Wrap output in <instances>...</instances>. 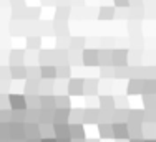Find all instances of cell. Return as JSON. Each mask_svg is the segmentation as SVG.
<instances>
[{
  "label": "cell",
  "instance_id": "24",
  "mask_svg": "<svg viewBox=\"0 0 156 142\" xmlns=\"http://www.w3.org/2000/svg\"><path fill=\"white\" fill-rule=\"evenodd\" d=\"M144 111H156V96L154 94H143Z\"/></svg>",
  "mask_w": 156,
  "mask_h": 142
},
{
  "label": "cell",
  "instance_id": "38",
  "mask_svg": "<svg viewBox=\"0 0 156 142\" xmlns=\"http://www.w3.org/2000/svg\"><path fill=\"white\" fill-rule=\"evenodd\" d=\"M40 132H42V137H55V134H53V124L40 126Z\"/></svg>",
  "mask_w": 156,
  "mask_h": 142
},
{
  "label": "cell",
  "instance_id": "48",
  "mask_svg": "<svg viewBox=\"0 0 156 142\" xmlns=\"http://www.w3.org/2000/svg\"><path fill=\"white\" fill-rule=\"evenodd\" d=\"M85 142H100V140H96V139H85Z\"/></svg>",
  "mask_w": 156,
  "mask_h": 142
},
{
  "label": "cell",
  "instance_id": "12",
  "mask_svg": "<svg viewBox=\"0 0 156 142\" xmlns=\"http://www.w3.org/2000/svg\"><path fill=\"white\" fill-rule=\"evenodd\" d=\"M53 124H70V109H55Z\"/></svg>",
  "mask_w": 156,
  "mask_h": 142
},
{
  "label": "cell",
  "instance_id": "23",
  "mask_svg": "<svg viewBox=\"0 0 156 142\" xmlns=\"http://www.w3.org/2000/svg\"><path fill=\"white\" fill-rule=\"evenodd\" d=\"M128 124V122H126ZM128 132H129V139H140L143 137V124H128Z\"/></svg>",
  "mask_w": 156,
  "mask_h": 142
},
{
  "label": "cell",
  "instance_id": "15",
  "mask_svg": "<svg viewBox=\"0 0 156 142\" xmlns=\"http://www.w3.org/2000/svg\"><path fill=\"white\" fill-rule=\"evenodd\" d=\"M98 104H100V109L101 111H106V113H113L115 111V99L111 96H101L98 99Z\"/></svg>",
  "mask_w": 156,
  "mask_h": 142
},
{
  "label": "cell",
  "instance_id": "30",
  "mask_svg": "<svg viewBox=\"0 0 156 142\" xmlns=\"http://www.w3.org/2000/svg\"><path fill=\"white\" fill-rule=\"evenodd\" d=\"M96 91H98V81L85 79V94H96Z\"/></svg>",
  "mask_w": 156,
  "mask_h": 142
},
{
  "label": "cell",
  "instance_id": "46",
  "mask_svg": "<svg viewBox=\"0 0 156 142\" xmlns=\"http://www.w3.org/2000/svg\"><path fill=\"white\" fill-rule=\"evenodd\" d=\"M143 142H156V139L154 137H148V139H144Z\"/></svg>",
  "mask_w": 156,
  "mask_h": 142
},
{
  "label": "cell",
  "instance_id": "4",
  "mask_svg": "<svg viewBox=\"0 0 156 142\" xmlns=\"http://www.w3.org/2000/svg\"><path fill=\"white\" fill-rule=\"evenodd\" d=\"M113 137L116 140H128L129 139V132H128V124L126 122H113Z\"/></svg>",
  "mask_w": 156,
  "mask_h": 142
},
{
  "label": "cell",
  "instance_id": "41",
  "mask_svg": "<svg viewBox=\"0 0 156 142\" xmlns=\"http://www.w3.org/2000/svg\"><path fill=\"white\" fill-rule=\"evenodd\" d=\"M144 122L146 124H156V111H144Z\"/></svg>",
  "mask_w": 156,
  "mask_h": 142
},
{
  "label": "cell",
  "instance_id": "44",
  "mask_svg": "<svg viewBox=\"0 0 156 142\" xmlns=\"http://www.w3.org/2000/svg\"><path fill=\"white\" fill-rule=\"evenodd\" d=\"M40 142H57V139L55 137H42Z\"/></svg>",
  "mask_w": 156,
  "mask_h": 142
},
{
  "label": "cell",
  "instance_id": "6",
  "mask_svg": "<svg viewBox=\"0 0 156 142\" xmlns=\"http://www.w3.org/2000/svg\"><path fill=\"white\" fill-rule=\"evenodd\" d=\"M23 129H25V140H28V139H40V137H42L38 122H25Z\"/></svg>",
  "mask_w": 156,
  "mask_h": 142
},
{
  "label": "cell",
  "instance_id": "9",
  "mask_svg": "<svg viewBox=\"0 0 156 142\" xmlns=\"http://www.w3.org/2000/svg\"><path fill=\"white\" fill-rule=\"evenodd\" d=\"M40 109L53 113L57 109V99H55V96H51V94L50 96H40Z\"/></svg>",
  "mask_w": 156,
  "mask_h": 142
},
{
  "label": "cell",
  "instance_id": "14",
  "mask_svg": "<svg viewBox=\"0 0 156 142\" xmlns=\"http://www.w3.org/2000/svg\"><path fill=\"white\" fill-rule=\"evenodd\" d=\"M100 122V107L98 109H85L83 124H98Z\"/></svg>",
  "mask_w": 156,
  "mask_h": 142
},
{
  "label": "cell",
  "instance_id": "21",
  "mask_svg": "<svg viewBox=\"0 0 156 142\" xmlns=\"http://www.w3.org/2000/svg\"><path fill=\"white\" fill-rule=\"evenodd\" d=\"M85 109H70V124H83Z\"/></svg>",
  "mask_w": 156,
  "mask_h": 142
},
{
  "label": "cell",
  "instance_id": "31",
  "mask_svg": "<svg viewBox=\"0 0 156 142\" xmlns=\"http://www.w3.org/2000/svg\"><path fill=\"white\" fill-rule=\"evenodd\" d=\"M22 56H25V53H23L22 50H13L12 53H10V63H12V66L23 65V61H22Z\"/></svg>",
  "mask_w": 156,
  "mask_h": 142
},
{
  "label": "cell",
  "instance_id": "32",
  "mask_svg": "<svg viewBox=\"0 0 156 142\" xmlns=\"http://www.w3.org/2000/svg\"><path fill=\"white\" fill-rule=\"evenodd\" d=\"M57 99V109H70V98L65 94H60V96H55Z\"/></svg>",
  "mask_w": 156,
  "mask_h": 142
},
{
  "label": "cell",
  "instance_id": "8",
  "mask_svg": "<svg viewBox=\"0 0 156 142\" xmlns=\"http://www.w3.org/2000/svg\"><path fill=\"white\" fill-rule=\"evenodd\" d=\"M40 78L45 81H51L57 78V66L55 65H42L40 66Z\"/></svg>",
  "mask_w": 156,
  "mask_h": 142
},
{
  "label": "cell",
  "instance_id": "37",
  "mask_svg": "<svg viewBox=\"0 0 156 142\" xmlns=\"http://www.w3.org/2000/svg\"><path fill=\"white\" fill-rule=\"evenodd\" d=\"M27 109H40V98L38 96L27 98Z\"/></svg>",
  "mask_w": 156,
  "mask_h": 142
},
{
  "label": "cell",
  "instance_id": "22",
  "mask_svg": "<svg viewBox=\"0 0 156 142\" xmlns=\"http://www.w3.org/2000/svg\"><path fill=\"white\" fill-rule=\"evenodd\" d=\"M128 121V109H115L111 113V122H126Z\"/></svg>",
  "mask_w": 156,
  "mask_h": 142
},
{
  "label": "cell",
  "instance_id": "10",
  "mask_svg": "<svg viewBox=\"0 0 156 142\" xmlns=\"http://www.w3.org/2000/svg\"><path fill=\"white\" fill-rule=\"evenodd\" d=\"M87 134H85L83 124H70V139L72 140H85Z\"/></svg>",
  "mask_w": 156,
  "mask_h": 142
},
{
  "label": "cell",
  "instance_id": "13",
  "mask_svg": "<svg viewBox=\"0 0 156 142\" xmlns=\"http://www.w3.org/2000/svg\"><path fill=\"white\" fill-rule=\"evenodd\" d=\"M55 139H70V124H53Z\"/></svg>",
  "mask_w": 156,
  "mask_h": 142
},
{
  "label": "cell",
  "instance_id": "17",
  "mask_svg": "<svg viewBox=\"0 0 156 142\" xmlns=\"http://www.w3.org/2000/svg\"><path fill=\"white\" fill-rule=\"evenodd\" d=\"M98 134L101 139H113V127L108 122H98Z\"/></svg>",
  "mask_w": 156,
  "mask_h": 142
},
{
  "label": "cell",
  "instance_id": "36",
  "mask_svg": "<svg viewBox=\"0 0 156 142\" xmlns=\"http://www.w3.org/2000/svg\"><path fill=\"white\" fill-rule=\"evenodd\" d=\"M85 45V38L83 36H78V38H72L70 40V48L72 50H81Z\"/></svg>",
  "mask_w": 156,
  "mask_h": 142
},
{
  "label": "cell",
  "instance_id": "34",
  "mask_svg": "<svg viewBox=\"0 0 156 142\" xmlns=\"http://www.w3.org/2000/svg\"><path fill=\"white\" fill-rule=\"evenodd\" d=\"M40 43H42L40 36H28L27 38V48H30V50H38Z\"/></svg>",
  "mask_w": 156,
  "mask_h": 142
},
{
  "label": "cell",
  "instance_id": "49",
  "mask_svg": "<svg viewBox=\"0 0 156 142\" xmlns=\"http://www.w3.org/2000/svg\"><path fill=\"white\" fill-rule=\"evenodd\" d=\"M129 140V139H128ZM128 140H116V142H128Z\"/></svg>",
  "mask_w": 156,
  "mask_h": 142
},
{
  "label": "cell",
  "instance_id": "26",
  "mask_svg": "<svg viewBox=\"0 0 156 142\" xmlns=\"http://www.w3.org/2000/svg\"><path fill=\"white\" fill-rule=\"evenodd\" d=\"M27 79L32 81V83H40V69L37 68V66H30V68H27Z\"/></svg>",
  "mask_w": 156,
  "mask_h": 142
},
{
  "label": "cell",
  "instance_id": "29",
  "mask_svg": "<svg viewBox=\"0 0 156 142\" xmlns=\"http://www.w3.org/2000/svg\"><path fill=\"white\" fill-rule=\"evenodd\" d=\"M143 94H154L156 96V78L144 79V93Z\"/></svg>",
  "mask_w": 156,
  "mask_h": 142
},
{
  "label": "cell",
  "instance_id": "28",
  "mask_svg": "<svg viewBox=\"0 0 156 142\" xmlns=\"http://www.w3.org/2000/svg\"><path fill=\"white\" fill-rule=\"evenodd\" d=\"M70 74H72V68H70L68 63L66 65H57V78L65 79V78H70Z\"/></svg>",
  "mask_w": 156,
  "mask_h": 142
},
{
  "label": "cell",
  "instance_id": "43",
  "mask_svg": "<svg viewBox=\"0 0 156 142\" xmlns=\"http://www.w3.org/2000/svg\"><path fill=\"white\" fill-rule=\"evenodd\" d=\"M116 8H129V0H113Z\"/></svg>",
  "mask_w": 156,
  "mask_h": 142
},
{
  "label": "cell",
  "instance_id": "33",
  "mask_svg": "<svg viewBox=\"0 0 156 142\" xmlns=\"http://www.w3.org/2000/svg\"><path fill=\"white\" fill-rule=\"evenodd\" d=\"M68 15H70V7H63V5H58V8H57V20H63L65 22L66 18H68Z\"/></svg>",
  "mask_w": 156,
  "mask_h": 142
},
{
  "label": "cell",
  "instance_id": "16",
  "mask_svg": "<svg viewBox=\"0 0 156 142\" xmlns=\"http://www.w3.org/2000/svg\"><path fill=\"white\" fill-rule=\"evenodd\" d=\"M115 15H116V8H115V7L103 5V7H100V10H98L100 20H111V18H115Z\"/></svg>",
  "mask_w": 156,
  "mask_h": 142
},
{
  "label": "cell",
  "instance_id": "2",
  "mask_svg": "<svg viewBox=\"0 0 156 142\" xmlns=\"http://www.w3.org/2000/svg\"><path fill=\"white\" fill-rule=\"evenodd\" d=\"M9 106H10V111H27V98H25V94H10Z\"/></svg>",
  "mask_w": 156,
  "mask_h": 142
},
{
  "label": "cell",
  "instance_id": "18",
  "mask_svg": "<svg viewBox=\"0 0 156 142\" xmlns=\"http://www.w3.org/2000/svg\"><path fill=\"white\" fill-rule=\"evenodd\" d=\"M10 78H13V79H23V78H27V68L23 65L10 66Z\"/></svg>",
  "mask_w": 156,
  "mask_h": 142
},
{
  "label": "cell",
  "instance_id": "7",
  "mask_svg": "<svg viewBox=\"0 0 156 142\" xmlns=\"http://www.w3.org/2000/svg\"><path fill=\"white\" fill-rule=\"evenodd\" d=\"M144 93V79L141 78H131L128 83V94H141Z\"/></svg>",
  "mask_w": 156,
  "mask_h": 142
},
{
  "label": "cell",
  "instance_id": "3",
  "mask_svg": "<svg viewBox=\"0 0 156 142\" xmlns=\"http://www.w3.org/2000/svg\"><path fill=\"white\" fill-rule=\"evenodd\" d=\"M128 51L126 50H115L111 51V66L113 68H123L128 65Z\"/></svg>",
  "mask_w": 156,
  "mask_h": 142
},
{
  "label": "cell",
  "instance_id": "45",
  "mask_svg": "<svg viewBox=\"0 0 156 142\" xmlns=\"http://www.w3.org/2000/svg\"><path fill=\"white\" fill-rule=\"evenodd\" d=\"M144 140V137H140V139H129L128 142H143Z\"/></svg>",
  "mask_w": 156,
  "mask_h": 142
},
{
  "label": "cell",
  "instance_id": "39",
  "mask_svg": "<svg viewBox=\"0 0 156 142\" xmlns=\"http://www.w3.org/2000/svg\"><path fill=\"white\" fill-rule=\"evenodd\" d=\"M10 140L9 137V122H0V142Z\"/></svg>",
  "mask_w": 156,
  "mask_h": 142
},
{
  "label": "cell",
  "instance_id": "20",
  "mask_svg": "<svg viewBox=\"0 0 156 142\" xmlns=\"http://www.w3.org/2000/svg\"><path fill=\"white\" fill-rule=\"evenodd\" d=\"M53 113H55V111H53ZM53 113H50V111H43V109H40V111H38V124H40V126L53 124Z\"/></svg>",
  "mask_w": 156,
  "mask_h": 142
},
{
  "label": "cell",
  "instance_id": "1",
  "mask_svg": "<svg viewBox=\"0 0 156 142\" xmlns=\"http://www.w3.org/2000/svg\"><path fill=\"white\" fill-rule=\"evenodd\" d=\"M66 86H68V94L70 96L85 94V79L83 78H70V81Z\"/></svg>",
  "mask_w": 156,
  "mask_h": 142
},
{
  "label": "cell",
  "instance_id": "11",
  "mask_svg": "<svg viewBox=\"0 0 156 142\" xmlns=\"http://www.w3.org/2000/svg\"><path fill=\"white\" fill-rule=\"evenodd\" d=\"M128 124H138L141 126L144 122V111L140 109H128Z\"/></svg>",
  "mask_w": 156,
  "mask_h": 142
},
{
  "label": "cell",
  "instance_id": "47",
  "mask_svg": "<svg viewBox=\"0 0 156 142\" xmlns=\"http://www.w3.org/2000/svg\"><path fill=\"white\" fill-rule=\"evenodd\" d=\"M57 142H72V139H57Z\"/></svg>",
  "mask_w": 156,
  "mask_h": 142
},
{
  "label": "cell",
  "instance_id": "5",
  "mask_svg": "<svg viewBox=\"0 0 156 142\" xmlns=\"http://www.w3.org/2000/svg\"><path fill=\"white\" fill-rule=\"evenodd\" d=\"M81 63L88 68L91 66H98L100 65V59H98V51L96 50H83L81 53Z\"/></svg>",
  "mask_w": 156,
  "mask_h": 142
},
{
  "label": "cell",
  "instance_id": "42",
  "mask_svg": "<svg viewBox=\"0 0 156 142\" xmlns=\"http://www.w3.org/2000/svg\"><path fill=\"white\" fill-rule=\"evenodd\" d=\"M0 122H10V109H0Z\"/></svg>",
  "mask_w": 156,
  "mask_h": 142
},
{
  "label": "cell",
  "instance_id": "19",
  "mask_svg": "<svg viewBox=\"0 0 156 142\" xmlns=\"http://www.w3.org/2000/svg\"><path fill=\"white\" fill-rule=\"evenodd\" d=\"M23 93H25V98L38 96L40 94V83H32V81H28L23 88Z\"/></svg>",
  "mask_w": 156,
  "mask_h": 142
},
{
  "label": "cell",
  "instance_id": "50",
  "mask_svg": "<svg viewBox=\"0 0 156 142\" xmlns=\"http://www.w3.org/2000/svg\"><path fill=\"white\" fill-rule=\"evenodd\" d=\"M72 142H85V140H72Z\"/></svg>",
  "mask_w": 156,
  "mask_h": 142
},
{
  "label": "cell",
  "instance_id": "27",
  "mask_svg": "<svg viewBox=\"0 0 156 142\" xmlns=\"http://www.w3.org/2000/svg\"><path fill=\"white\" fill-rule=\"evenodd\" d=\"M98 59H100V66H111V51L105 50V51H98Z\"/></svg>",
  "mask_w": 156,
  "mask_h": 142
},
{
  "label": "cell",
  "instance_id": "40",
  "mask_svg": "<svg viewBox=\"0 0 156 142\" xmlns=\"http://www.w3.org/2000/svg\"><path fill=\"white\" fill-rule=\"evenodd\" d=\"M38 111L40 109H27V119H25V122H38Z\"/></svg>",
  "mask_w": 156,
  "mask_h": 142
},
{
  "label": "cell",
  "instance_id": "25",
  "mask_svg": "<svg viewBox=\"0 0 156 142\" xmlns=\"http://www.w3.org/2000/svg\"><path fill=\"white\" fill-rule=\"evenodd\" d=\"M27 119V111H10V122L23 124Z\"/></svg>",
  "mask_w": 156,
  "mask_h": 142
},
{
  "label": "cell",
  "instance_id": "35",
  "mask_svg": "<svg viewBox=\"0 0 156 142\" xmlns=\"http://www.w3.org/2000/svg\"><path fill=\"white\" fill-rule=\"evenodd\" d=\"M154 130H156V126L154 124H143V137H154Z\"/></svg>",
  "mask_w": 156,
  "mask_h": 142
}]
</instances>
